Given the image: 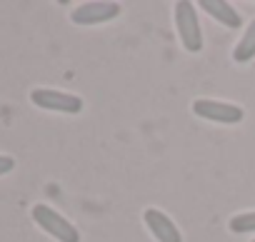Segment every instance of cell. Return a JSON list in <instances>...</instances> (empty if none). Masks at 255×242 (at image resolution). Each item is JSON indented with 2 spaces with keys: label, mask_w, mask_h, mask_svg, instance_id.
<instances>
[{
  "label": "cell",
  "mask_w": 255,
  "mask_h": 242,
  "mask_svg": "<svg viewBox=\"0 0 255 242\" xmlns=\"http://www.w3.org/2000/svg\"><path fill=\"white\" fill-rule=\"evenodd\" d=\"M30 215H33V222H35L43 232H48L50 237H55L58 242H80L78 227H75L70 220H65L58 210H53L50 205L38 202V205H33Z\"/></svg>",
  "instance_id": "obj_1"
},
{
  "label": "cell",
  "mask_w": 255,
  "mask_h": 242,
  "mask_svg": "<svg viewBox=\"0 0 255 242\" xmlns=\"http://www.w3.org/2000/svg\"><path fill=\"white\" fill-rule=\"evenodd\" d=\"M175 30L188 53H200L203 50V33H200V20L195 13V5L190 0L175 3Z\"/></svg>",
  "instance_id": "obj_2"
},
{
  "label": "cell",
  "mask_w": 255,
  "mask_h": 242,
  "mask_svg": "<svg viewBox=\"0 0 255 242\" xmlns=\"http://www.w3.org/2000/svg\"><path fill=\"white\" fill-rule=\"evenodd\" d=\"M30 102L40 110L50 112H63V115H78L83 112V100L73 92L55 90V87H35L30 92Z\"/></svg>",
  "instance_id": "obj_3"
},
{
  "label": "cell",
  "mask_w": 255,
  "mask_h": 242,
  "mask_svg": "<svg viewBox=\"0 0 255 242\" xmlns=\"http://www.w3.org/2000/svg\"><path fill=\"white\" fill-rule=\"evenodd\" d=\"M193 112L203 120H210V123L218 125H238L245 117V110L240 105H230V102H220V100H195L193 102Z\"/></svg>",
  "instance_id": "obj_4"
},
{
  "label": "cell",
  "mask_w": 255,
  "mask_h": 242,
  "mask_svg": "<svg viewBox=\"0 0 255 242\" xmlns=\"http://www.w3.org/2000/svg\"><path fill=\"white\" fill-rule=\"evenodd\" d=\"M120 15L118 3H105V0H93V3H83L70 13V20L75 25H103L108 20H115Z\"/></svg>",
  "instance_id": "obj_5"
},
{
  "label": "cell",
  "mask_w": 255,
  "mask_h": 242,
  "mask_svg": "<svg viewBox=\"0 0 255 242\" xmlns=\"http://www.w3.org/2000/svg\"><path fill=\"white\" fill-rule=\"evenodd\" d=\"M143 220H145V227L150 230V235L158 240V242H183V235L178 230V225L158 207H148L143 212Z\"/></svg>",
  "instance_id": "obj_6"
},
{
  "label": "cell",
  "mask_w": 255,
  "mask_h": 242,
  "mask_svg": "<svg viewBox=\"0 0 255 242\" xmlns=\"http://www.w3.org/2000/svg\"><path fill=\"white\" fill-rule=\"evenodd\" d=\"M200 10L208 13L213 20H218L225 28H233L235 30V28L243 25V15L230 3H225V0H200Z\"/></svg>",
  "instance_id": "obj_7"
},
{
  "label": "cell",
  "mask_w": 255,
  "mask_h": 242,
  "mask_svg": "<svg viewBox=\"0 0 255 242\" xmlns=\"http://www.w3.org/2000/svg\"><path fill=\"white\" fill-rule=\"evenodd\" d=\"M253 58H255V20L245 28L243 38L238 40V45H235V50H233V60H235V63H248V60H253Z\"/></svg>",
  "instance_id": "obj_8"
},
{
  "label": "cell",
  "mask_w": 255,
  "mask_h": 242,
  "mask_svg": "<svg viewBox=\"0 0 255 242\" xmlns=\"http://www.w3.org/2000/svg\"><path fill=\"white\" fill-rule=\"evenodd\" d=\"M228 230L235 235H245V232H255V210L253 212H240L233 215L228 222Z\"/></svg>",
  "instance_id": "obj_9"
},
{
  "label": "cell",
  "mask_w": 255,
  "mask_h": 242,
  "mask_svg": "<svg viewBox=\"0 0 255 242\" xmlns=\"http://www.w3.org/2000/svg\"><path fill=\"white\" fill-rule=\"evenodd\" d=\"M15 167V160L10 155H0V175H8Z\"/></svg>",
  "instance_id": "obj_10"
},
{
  "label": "cell",
  "mask_w": 255,
  "mask_h": 242,
  "mask_svg": "<svg viewBox=\"0 0 255 242\" xmlns=\"http://www.w3.org/2000/svg\"><path fill=\"white\" fill-rule=\"evenodd\" d=\"M253 242H255V240H253Z\"/></svg>",
  "instance_id": "obj_11"
}]
</instances>
